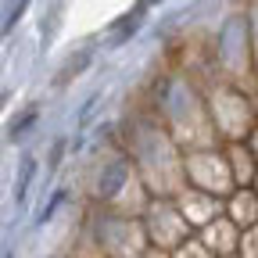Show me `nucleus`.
Listing matches in <instances>:
<instances>
[{"mask_svg": "<svg viewBox=\"0 0 258 258\" xmlns=\"http://www.w3.org/2000/svg\"><path fill=\"white\" fill-rule=\"evenodd\" d=\"M183 172H186V186L194 190H205L212 198H233L237 194V179L230 169V158L219 154L215 147H198L183 154Z\"/></svg>", "mask_w": 258, "mask_h": 258, "instance_id": "f257e3e1", "label": "nucleus"}, {"mask_svg": "<svg viewBox=\"0 0 258 258\" xmlns=\"http://www.w3.org/2000/svg\"><path fill=\"white\" fill-rule=\"evenodd\" d=\"M176 205H179V212H183V219L190 222V230H194V233H201L205 226H212L215 219L226 215V201H222V198H212V194L194 190V186L179 190Z\"/></svg>", "mask_w": 258, "mask_h": 258, "instance_id": "39448f33", "label": "nucleus"}, {"mask_svg": "<svg viewBox=\"0 0 258 258\" xmlns=\"http://www.w3.org/2000/svg\"><path fill=\"white\" fill-rule=\"evenodd\" d=\"M226 215H230L240 230L258 226V194L254 190H237L233 198H226Z\"/></svg>", "mask_w": 258, "mask_h": 258, "instance_id": "6e6552de", "label": "nucleus"}, {"mask_svg": "<svg viewBox=\"0 0 258 258\" xmlns=\"http://www.w3.org/2000/svg\"><path fill=\"white\" fill-rule=\"evenodd\" d=\"M226 258H237V254H226Z\"/></svg>", "mask_w": 258, "mask_h": 258, "instance_id": "4468645a", "label": "nucleus"}, {"mask_svg": "<svg viewBox=\"0 0 258 258\" xmlns=\"http://www.w3.org/2000/svg\"><path fill=\"white\" fill-rule=\"evenodd\" d=\"M247 147H251V154L258 158V125L251 129V137H247Z\"/></svg>", "mask_w": 258, "mask_h": 258, "instance_id": "9b49d317", "label": "nucleus"}, {"mask_svg": "<svg viewBox=\"0 0 258 258\" xmlns=\"http://www.w3.org/2000/svg\"><path fill=\"white\" fill-rule=\"evenodd\" d=\"M144 230H147L151 247L169 251V254L194 237V230H190V222L183 219L176 198H151L147 208H144Z\"/></svg>", "mask_w": 258, "mask_h": 258, "instance_id": "f03ea898", "label": "nucleus"}, {"mask_svg": "<svg viewBox=\"0 0 258 258\" xmlns=\"http://www.w3.org/2000/svg\"><path fill=\"white\" fill-rule=\"evenodd\" d=\"M144 258H172V254H169V251H158V247H151Z\"/></svg>", "mask_w": 258, "mask_h": 258, "instance_id": "f8f14e48", "label": "nucleus"}, {"mask_svg": "<svg viewBox=\"0 0 258 258\" xmlns=\"http://www.w3.org/2000/svg\"><path fill=\"white\" fill-rule=\"evenodd\" d=\"M237 258H258V226H247V230H240Z\"/></svg>", "mask_w": 258, "mask_h": 258, "instance_id": "9d476101", "label": "nucleus"}, {"mask_svg": "<svg viewBox=\"0 0 258 258\" xmlns=\"http://www.w3.org/2000/svg\"><path fill=\"white\" fill-rule=\"evenodd\" d=\"M251 190H254V194H258V176H254V186H251Z\"/></svg>", "mask_w": 258, "mask_h": 258, "instance_id": "ddd939ff", "label": "nucleus"}, {"mask_svg": "<svg viewBox=\"0 0 258 258\" xmlns=\"http://www.w3.org/2000/svg\"><path fill=\"white\" fill-rule=\"evenodd\" d=\"M208 111H212V122H215L219 137L226 144H247L251 129L258 125L254 122V104H247V97L230 90V86H222V90L212 93Z\"/></svg>", "mask_w": 258, "mask_h": 258, "instance_id": "7ed1b4c3", "label": "nucleus"}, {"mask_svg": "<svg viewBox=\"0 0 258 258\" xmlns=\"http://www.w3.org/2000/svg\"><path fill=\"white\" fill-rule=\"evenodd\" d=\"M254 108H258V104H254Z\"/></svg>", "mask_w": 258, "mask_h": 258, "instance_id": "2eb2a0df", "label": "nucleus"}, {"mask_svg": "<svg viewBox=\"0 0 258 258\" xmlns=\"http://www.w3.org/2000/svg\"><path fill=\"white\" fill-rule=\"evenodd\" d=\"M226 158H230L237 190H251L254 186V176H258V158L251 154V147L247 144H226Z\"/></svg>", "mask_w": 258, "mask_h": 258, "instance_id": "0eeeda50", "label": "nucleus"}, {"mask_svg": "<svg viewBox=\"0 0 258 258\" xmlns=\"http://www.w3.org/2000/svg\"><path fill=\"white\" fill-rule=\"evenodd\" d=\"M198 237L212 247L215 258H226V254H237V247H240V226H237L230 215H222V219H215L212 226H205Z\"/></svg>", "mask_w": 258, "mask_h": 258, "instance_id": "423d86ee", "label": "nucleus"}, {"mask_svg": "<svg viewBox=\"0 0 258 258\" xmlns=\"http://www.w3.org/2000/svg\"><path fill=\"white\" fill-rule=\"evenodd\" d=\"M101 251L104 258H144L151 251L144 222L129 215H108L101 226Z\"/></svg>", "mask_w": 258, "mask_h": 258, "instance_id": "20e7f679", "label": "nucleus"}, {"mask_svg": "<svg viewBox=\"0 0 258 258\" xmlns=\"http://www.w3.org/2000/svg\"><path fill=\"white\" fill-rule=\"evenodd\" d=\"M172 258H215V254H212V247H208L198 233H194L183 247H176V251H172Z\"/></svg>", "mask_w": 258, "mask_h": 258, "instance_id": "1a4fd4ad", "label": "nucleus"}]
</instances>
